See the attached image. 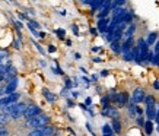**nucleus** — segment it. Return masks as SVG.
I'll use <instances>...</instances> for the list:
<instances>
[{
    "instance_id": "f257e3e1",
    "label": "nucleus",
    "mask_w": 159,
    "mask_h": 136,
    "mask_svg": "<svg viewBox=\"0 0 159 136\" xmlns=\"http://www.w3.org/2000/svg\"><path fill=\"white\" fill-rule=\"evenodd\" d=\"M50 123V117L47 114H38V116H35L34 119H31L28 120V124L31 127H34V129H38V127H43V126H47Z\"/></svg>"
},
{
    "instance_id": "f03ea898",
    "label": "nucleus",
    "mask_w": 159,
    "mask_h": 136,
    "mask_svg": "<svg viewBox=\"0 0 159 136\" xmlns=\"http://www.w3.org/2000/svg\"><path fill=\"white\" fill-rule=\"evenodd\" d=\"M38 114H41V108L38 106H35V104H28V107H26V110L24 113V117L26 120H31V119H34Z\"/></svg>"
},
{
    "instance_id": "7ed1b4c3",
    "label": "nucleus",
    "mask_w": 159,
    "mask_h": 136,
    "mask_svg": "<svg viewBox=\"0 0 159 136\" xmlns=\"http://www.w3.org/2000/svg\"><path fill=\"white\" fill-rule=\"evenodd\" d=\"M26 107H28V106H25L24 102H16L13 111L10 114V119H15V120H16V119L24 117V113H25V110H26Z\"/></svg>"
},
{
    "instance_id": "20e7f679",
    "label": "nucleus",
    "mask_w": 159,
    "mask_h": 136,
    "mask_svg": "<svg viewBox=\"0 0 159 136\" xmlns=\"http://www.w3.org/2000/svg\"><path fill=\"white\" fill-rule=\"evenodd\" d=\"M145 98H146V92L143 88H136L133 94H131V102H134V104L145 102Z\"/></svg>"
},
{
    "instance_id": "39448f33",
    "label": "nucleus",
    "mask_w": 159,
    "mask_h": 136,
    "mask_svg": "<svg viewBox=\"0 0 159 136\" xmlns=\"http://www.w3.org/2000/svg\"><path fill=\"white\" fill-rule=\"evenodd\" d=\"M101 114L104 117H111L112 120H120V113H118V108L116 107H108V108H102Z\"/></svg>"
},
{
    "instance_id": "423d86ee",
    "label": "nucleus",
    "mask_w": 159,
    "mask_h": 136,
    "mask_svg": "<svg viewBox=\"0 0 159 136\" xmlns=\"http://www.w3.org/2000/svg\"><path fill=\"white\" fill-rule=\"evenodd\" d=\"M110 22L111 21L107 18V19H98V24H97V29L98 32H101V34L105 35L108 32V26H110Z\"/></svg>"
},
{
    "instance_id": "0eeeda50",
    "label": "nucleus",
    "mask_w": 159,
    "mask_h": 136,
    "mask_svg": "<svg viewBox=\"0 0 159 136\" xmlns=\"http://www.w3.org/2000/svg\"><path fill=\"white\" fill-rule=\"evenodd\" d=\"M129 94L127 92H120V95H118V100H117V107L118 108H123V107H127L129 106Z\"/></svg>"
},
{
    "instance_id": "6e6552de",
    "label": "nucleus",
    "mask_w": 159,
    "mask_h": 136,
    "mask_svg": "<svg viewBox=\"0 0 159 136\" xmlns=\"http://www.w3.org/2000/svg\"><path fill=\"white\" fill-rule=\"evenodd\" d=\"M146 117H148L149 122H153L155 119H156V106L155 104L146 106Z\"/></svg>"
},
{
    "instance_id": "1a4fd4ad",
    "label": "nucleus",
    "mask_w": 159,
    "mask_h": 136,
    "mask_svg": "<svg viewBox=\"0 0 159 136\" xmlns=\"http://www.w3.org/2000/svg\"><path fill=\"white\" fill-rule=\"evenodd\" d=\"M134 31H136V25L134 24H130L127 28H125L124 31V34H123V41H125V40H129V38H133V35H134Z\"/></svg>"
},
{
    "instance_id": "9d476101",
    "label": "nucleus",
    "mask_w": 159,
    "mask_h": 136,
    "mask_svg": "<svg viewBox=\"0 0 159 136\" xmlns=\"http://www.w3.org/2000/svg\"><path fill=\"white\" fill-rule=\"evenodd\" d=\"M16 87H18V79L13 78L12 81H9V83H7V87L5 88V92L6 94H13L15 92V89H16Z\"/></svg>"
},
{
    "instance_id": "9b49d317",
    "label": "nucleus",
    "mask_w": 159,
    "mask_h": 136,
    "mask_svg": "<svg viewBox=\"0 0 159 136\" xmlns=\"http://www.w3.org/2000/svg\"><path fill=\"white\" fill-rule=\"evenodd\" d=\"M127 110H129V116L131 119H137V106H136L134 102H129Z\"/></svg>"
},
{
    "instance_id": "f8f14e48",
    "label": "nucleus",
    "mask_w": 159,
    "mask_h": 136,
    "mask_svg": "<svg viewBox=\"0 0 159 136\" xmlns=\"http://www.w3.org/2000/svg\"><path fill=\"white\" fill-rule=\"evenodd\" d=\"M146 43L148 45H155V44L158 43V32H149L148 34V38H146Z\"/></svg>"
},
{
    "instance_id": "ddd939ff",
    "label": "nucleus",
    "mask_w": 159,
    "mask_h": 136,
    "mask_svg": "<svg viewBox=\"0 0 159 136\" xmlns=\"http://www.w3.org/2000/svg\"><path fill=\"white\" fill-rule=\"evenodd\" d=\"M38 129L43 132L44 136H53L54 133H56L54 127H53V126H48V124H47V126H43V127H38Z\"/></svg>"
},
{
    "instance_id": "4468645a",
    "label": "nucleus",
    "mask_w": 159,
    "mask_h": 136,
    "mask_svg": "<svg viewBox=\"0 0 159 136\" xmlns=\"http://www.w3.org/2000/svg\"><path fill=\"white\" fill-rule=\"evenodd\" d=\"M43 92H44V98H45L48 102H56L57 101V97H56L53 92H50L48 89H44Z\"/></svg>"
},
{
    "instance_id": "2eb2a0df",
    "label": "nucleus",
    "mask_w": 159,
    "mask_h": 136,
    "mask_svg": "<svg viewBox=\"0 0 159 136\" xmlns=\"http://www.w3.org/2000/svg\"><path fill=\"white\" fill-rule=\"evenodd\" d=\"M102 136H114V130L111 124H104L102 126Z\"/></svg>"
},
{
    "instance_id": "dca6fc26",
    "label": "nucleus",
    "mask_w": 159,
    "mask_h": 136,
    "mask_svg": "<svg viewBox=\"0 0 159 136\" xmlns=\"http://www.w3.org/2000/svg\"><path fill=\"white\" fill-rule=\"evenodd\" d=\"M111 127H112L114 133H121V122L120 120H112V122H111Z\"/></svg>"
},
{
    "instance_id": "f3484780",
    "label": "nucleus",
    "mask_w": 159,
    "mask_h": 136,
    "mask_svg": "<svg viewBox=\"0 0 159 136\" xmlns=\"http://www.w3.org/2000/svg\"><path fill=\"white\" fill-rule=\"evenodd\" d=\"M145 133L146 135H152L153 133V122H149V120H146V123H145Z\"/></svg>"
},
{
    "instance_id": "a211bd4d",
    "label": "nucleus",
    "mask_w": 159,
    "mask_h": 136,
    "mask_svg": "<svg viewBox=\"0 0 159 136\" xmlns=\"http://www.w3.org/2000/svg\"><path fill=\"white\" fill-rule=\"evenodd\" d=\"M111 45V50H112V51H114V53H121V43L120 41H114V43L112 44H110Z\"/></svg>"
},
{
    "instance_id": "6ab92c4d",
    "label": "nucleus",
    "mask_w": 159,
    "mask_h": 136,
    "mask_svg": "<svg viewBox=\"0 0 159 136\" xmlns=\"http://www.w3.org/2000/svg\"><path fill=\"white\" fill-rule=\"evenodd\" d=\"M9 104H12V102H10L9 95H7V97H5V98H0V110H3L5 107H7Z\"/></svg>"
},
{
    "instance_id": "aec40b11",
    "label": "nucleus",
    "mask_w": 159,
    "mask_h": 136,
    "mask_svg": "<svg viewBox=\"0 0 159 136\" xmlns=\"http://www.w3.org/2000/svg\"><path fill=\"white\" fill-rule=\"evenodd\" d=\"M110 104H111V101H110V98H108V95H107V97H102V98H101V106H102V108L111 107Z\"/></svg>"
},
{
    "instance_id": "412c9836",
    "label": "nucleus",
    "mask_w": 159,
    "mask_h": 136,
    "mask_svg": "<svg viewBox=\"0 0 159 136\" xmlns=\"http://www.w3.org/2000/svg\"><path fill=\"white\" fill-rule=\"evenodd\" d=\"M9 119H10V116H7V114H5V113H2V114H0V124L5 126L6 123L9 122Z\"/></svg>"
},
{
    "instance_id": "4be33fe9",
    "label": "nucleus",
    "mask_w": 159,
    "mask_h": 136,
    "mask_svg": "<svg viewBox=\"0 0 159 136\" xmlns=\"http://www.w3.org/2000/svg\"><path fill=\"white\" fill-rule=\"evenodd\" d=\"M9 98H10V102H12V104H16V101L19 100V94H18V92L10 94V95H9Z\"/></svg>"
},
{
    "instance_id": "5701e85b",
    "label": "nucleus",
    "mask_w": 159,
    "mask_h": 136,
    "mask_svg": "<svg viewBox=\"0 0 159 136\" xmlns=\"http://www.w3.org/2000/svg\"><path fill=\"white\" fill-rule=\"evenodd\" d=\"M56 34H57V37L60 40H64V37H66V31H64V29H56Z\"/></svg>"
},
{
    "instance_id": "b1692460",
    "label": "nucleus",
    "mask_w": 159,
    "mask_h": 136,
    "mask_svg": "<svg viewBox=\"0 0 159 136\" xmlns=\"http://www.w3.org/2000/svg\"><path fill=\"white\" fill-rule=\"evenodd\" d=\"M145 104H146V106H149V104H155V98L152 97V95H146Z\"/></svg>"
},
{
    "instance_id": "393cba45",
    "label": "nucleus",
    "mask_w": 159,
    "mask_h": 136,
    "mask_svg": "<svg viewBox=\"0 0 159 136\" xmlns=\"http://www.w3.org/2000/svg\"><path fill=\"white\" fill-rule=\"evenodd\" d=\"M28 26H31V28H34L35 31L41 28V26H39V24H37L35 21H29V22H28Z\"/></svg>"
},
{
    "instance_id": "a878e982",
    "label": "nucleus",
    "mask_w": 159,
    "mask_h": 136,
    "mask_svg": "<svg viewBox=\"0 0 159 136\" xmlns=\"http://www.w3.org/2000/svg\"><path fill=\"white\" fill-rule=\"evenodd\" d=\"M28 136H44V135H43V132L39 130V129H34V130L31 132Z\"/></svg>"
},
{
    "instance_id": "bb28decb",
    "label": "nucleus",
    "mask_w": 159,
    "mask_h": 136,
    "mask_svg": "<svg viewBox=\"0 0 159 136\" xmlns=\"http://www.w3.org/2000/svg\"><path fill=\"white\" fill-rule=\"evenodd\" d=\"M9 135V132L6 129V126H0V136H7Z\"/></svg>"
},
{
    "instance_id": "cd10ccee",
    "label": "nucleus",
    "mask_w": 159,
    "mask_h": 136,
    "mask_svg": "<svg viewBox=\"0 0 159 136\" xmlns=\"http://www.w3.org/2000/svg\"><path fill=\"white\" fill-rule=\"evenodd\" d=\"M145 119L143 117H137V124H139L140 127H145Z\"/></svg>"
},
{
    "instance_id": "c85d7f7f",
    "label": "nucleus",
    "mask_w": 159,
    "mask_h": 136,
    "mask_svg": "<svg viewBox=\"0 0 159 136\" xmlns=\"http://www.w3.org/2000/svg\"><path fill=\"white\" fill-rule=\"evenodd\" d=\"M72 31L76 37H79V28H77V25H72Z\"/></svg>"
},
{
    "instance_id": "c756f323",
    "label": "nucleus",
    "mask_w": 159,
    "mask_h": 136,
    "mask_svg": "<svg viewBox=\"0 0 159 136\" xmlns=\"http://www.w3.org/2000/svg\"><path fill=\"white\" fill-rule=\"evenodd\" d=\"M73 85H75V83H72V81H70V79H66V89H70Z\"/></svg>"
},
{
    "instance_id": "7c9ffc66",
    "label": "nucleus",
    "mask_w": 159,
    "mask_h": 136,
    "mask_svg": "<svg viewBox=\"0 0 159 136\" xmlns=\"http://www.w3.org/2000/svg\"><path fill=\"white\" fill-rule=\"evenodd\" d=\"M91 104H92V100H91L89 97H88L86 100H85V106H86L88 108H91Z\"/></svg>"
},
{
    "instance_id": "2f4dec72",
    "label": "nucleus",
    "mask_w": 159,
    "mask_h": 136,
    "mask_svg": "<svg viewBox=\"0 0 159 136\" xmlns=\"http://www.w3.org/2000/svg\"><path fill=\"white\" fill-rule=\"evenodd\" d=\"M153 53H155V54H159V40H158V43L155 44V47H153Z\"/></svg>"
},
{
    "instance_id": "473e14b6",
    "label": "nucleus",
    "mask_w": 159,
    "mask_h": 136,
    "mask_svg": "<svg viewBox=\"0 0 159 136\" xmlns=\"http://www.w3.org/2000/svg\"><path fill=\"white\" fill-rule=\"evenodd\" d=\"M155 122H156V124H159V104L156 107V119H155Z\"/></svg>"
},
{
    "instance_id": "72a5a7b5",
    "label": "nucleus",
    "mask_w": 159,
    "mask_h": 136,
    "mask_svg": "<svg viewBox=\"0 0 159 136\" xmlns=\"http://www.w3.org/2000/svg\"><path fill=\"white\" fill-rule=\"evenodd\" d=\"M34 45H35V47H37V49H38V51H39V53H41V54H44V53H45V51H44V50L41 49V45H39V44L34 43Z\"/></svg>"
},
{
    "instance_id": "f704fd0d",
    "label": "nucleus",
    "mask_w": 159,
    "mask_h": 136,
    "mask_svg": "<svg viewBox=\"0 0 159 136\" xmlns=\"http://www.w3.org/2000/svg\"><path fill=\"white\" fill-rule=\"evenodd\" d=\"M67 106H69L70 108H73L75 106H76V104H75V101H73V100H67Z\"/></svg>"
},
{
    "instance_id": "c9c22d12",
    "label": "nucleus",
    "mask_w": 159,
    "mask_h": 136,
    "mask_svg": "<svg viewBox=\"0 0 159 136\" xmlns=\"http://www.w3.org/2000/svg\"><path fill=\"white\" fill-rule=\"evenodd\" d=\"M53 70H54V73H57V75H63V70L60 68H54Z\"/></svg>"
},
{
    "instance_id": "e433bc0d",
    "label": "nucleus",
    "mask_w": 159,
    "mask_h": 136,
    "mask_svg": "<svg viewBox=\"0 0 159 136\" xmlns=\"http://www.w3.org/2000/svg\"><path fill=\"white\" fill-rule=\"evenodd\" d=\"M83 79V82H85V85H86V87H89V85H91V79H88V78H82Z\"/></svg>"
},
{
    "instance_id": "4c0bfd02",
    "label": "nucleus",
    "mask_w": 159,
    "mask_h": 136,
    "mask_svg": "<svg viewBox=\"0 0 159 136\" xmlns=\"http://www.w3.org/2000/svg\"><path fill=\"white\" fill-rule=\"evenodd\" d=\"M92 62H93V63H101L102 59L101 57H93V59H92Z\"/></svg>"
},
{
    "instance_id": "58836bf2",
    "label": "nucleus",
    "mask_w": 159,
    "mask_h": 136,
    "mask_svg": "<svg viewBox=\"0 0 159 136\" xmlns=\"http://www.w3.org/2000/svg\"><path fill=\"white\" fill-rule=\"evenodd\" d=\"M89 31H91V34L93 35V37H97V34H98V29H95V28H91V29H89Z\"/></svg>"
},
{
    "instance_id": "ea45409f",
    "label": "nucleus",
    "mask_w": 159,
    "mask_h": 136,
    "mask_svg": "<svg viewBox=\"0 0 159 136\" xmlns=\"http://www.w3.org/2000/svg\"><path fill=\"white\" fill-rule=\"evenodd\" d=\"M91 81H92V82H97V81H98V75H92Z\"/></svg>"
},
{
    "instance_id": "a19ab883",
    "label": "nucleus",
    "mask_w": 159,
    "mask_h": 136,
    "mask_svg": "<svg viewBox=\"0 0 159 136\" xmlns=\"http://www.w3.org/2000/svg\"><path fill=\"white\" fill-rule=\"evenodd\" d=\"M108 75H110V72H108V70H102V72H101V76H104V78H105V76H108Z\"/></svg>"
},
{
    "instance_id": "79ce46f5",
    "label": "nucleus",
    "mask_w": 159,
    "mask_h": 136,
    "mask_svg": "<svg viewBox=\"0 0 159 136\" xmlns=\"http://www.w3.org/2000/svg\"><path fill=\"white\" fill-rule=\"evenodd\" d=\"M56 50H57V49H56L54 45H50V47H48V51H50V53H54Z\"/></svg>"
},
{
    "instance_id": "37998d69",
    "label": "nucleus",
    "mask_w": 159,
    "mask_h": 136,
    "mask_svg": "<svg viewBox=\"0 0 159 136\" xmlns=\"http://www.w3.org/2000/svg\"><path fill=\"white\" fill-rule=\"evenodd\" d=\"M99 47H98V45H95V47H92V51H93V53H98V51H99Z\"/></svg>"
},
{
    "instance_id": "c03bdc74",
    "label": "nucleus",
    "mask_w": 159,
    "mask_h": 136,
    "mask_svg": "<svg viewBox=\"0 0 159 136\" xmlns=\"http://www.w3.org/2000/svg\"><path fill=\"white\" fill-rule=\"evenodd\" d=\"M153 88L155 89H159V81H155L153 82Z\"/></svg>"
},
{
    "instance_id": "a18cd8bd",
    "label": "nucleus",
    "mask_w": 159,
    "mask_h": 136,
    "mask_svg": "<svg viewBox=\"0 0 159 136\" xmlns=\"http://www.w3.org/2000/svg\"><path fill=\"white\" fill-rule=\"evenodd\" d=\"M72 97L73 98H77V97H79V92H77V91H73V92H72Z\"/></svg>"
},
{
    "instance_id": "49530a36",
    "label": "nucleus",
    "mask_w": 159,
    "mask_h": 136,
    "mask_svg": "<svg viewBox=\"0 0 159 136\" xmlns=\"http://www.w3.org/2000/svg\"><path fill=\"white\" fill-rule=\"evenodd\" d=\"M75 59H76V60H79V59H80V54H79V53H75Z\"/></svg>"
},
{
    "instance_id": "de8ad7c7",
    "label": "nucleus",
    "mask_w": 159,
    "mask_h": 136,
    "mask_svg": "<svg viewBox=\"0 0 159 136\" xmlns=\"http://www.w3.org/2000/svg\"><path fill=\"white\" fill-rule=\"evenodd\" d=\"M61 95H67V89H66V88L61 91Z\"/></svg>"
},
{
    "instance_id": "09e8293b",
    "label": "nucleus",
    "mask_w": 159,
    "mask_h": 136,
    "mask_svg": "<svg viewBox=\"0 0 159 136\" xmlns=\"http://www.w3.org/2000/svg\"><path fill=\"white\" fill-rule=\"evenodd\" d=\"M156 130H158V132H159V124H158V126H156Z\"/></svg>"
}]
</instances>
